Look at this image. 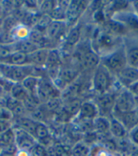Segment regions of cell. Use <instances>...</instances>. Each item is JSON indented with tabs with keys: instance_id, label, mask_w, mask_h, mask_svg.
Returning a JSON list of instances; mask_svg holds the SVG:
<instances>
[{
	"instance_id": "cell-6",
	"label": "cell",
	"mask_w": 138,
	"mask_h": 156,
	"mask_svg": "<svg viewBox=\"0 0 138 156\" xmlns=\"http://www.w3.org/2000/svg\"><path fill=\"white\" fill-rule=\"evenodd\" d=\"M136 109L134 96L128 88L123 87L117 94H115L114 112L127 113Z\"/></svg>"
},
{
	"instance_id": "cell-25",
	"label": "cell",
	"mask_w": 138,
	"mask_h": 156,
	"mask_svg": "<svg viewBox=\"0 0 138 156\" xmlns=\"http://www.w3.org/2000/svg\"><path fill=\"white\" fill-rule=\"evenodd\" d=\"M0 145H1V147H3V149L10 146V145H15V135L11 128L4 132L0 136Z\"/></svg>"
},
{
	"instance_id": "cell-11",
	"label": "cell",
	"mask_w": 138,
	"mask_h": 156,
	"mask_svg": "<svg viewBox=\"0 0 138 156\" xmlns=\"http://www.w3.org/2000/svg\"><path fill=\"white\" fill-rule=\"evenodd\" d=\"M115 77L123 87L129 88L132 85L138 81V69L131 66H126Z\"/></svg>"
},
{
	"instance_id": "cell-8",
	"label": "cell",
	"mask_w": 138,
	"mask_h": 156,
	"mask_svg": "<svg viewBox=\"0 0 138 156\" xmlns=\"http://www.w3.org/2000/svg\"><path fill=\"white\" fill-rule=\"evenodd\" d=\"M68 30V26L64 21H52L44 34L55 43L65 40Z\"/></svg>"
},
{
	"instance_id": "cell-28",
	"label": "cell",
	"mask_w": 138,
	"mask_h": 156,
	"mask_svg": "<svg viewBox=\"0 0 138 156\" xmlns=\"http://www.w3.org/2000/svg\"><path fill=\"white\" fill-rule=\"evenodd\" d=\"M18 24H20V23L18 22V20L15 18V16L12 13L9 14L5 18V20L3 21V24L1 25L2 31H11Z\"/></svg>"
},
{
	"instance_id": "cell-5",
	"label": "cell",
	"mask_w": 138,
	"mask_h": 156,
	"mask_svg": "<svg viewBox=\"0 0 138 156\" xmlns=\"http://www.w3.org/2000/svg\"><path fill=\"white\" fill-rule=\"evenodd\" d=\"M59 92L60 91L55 87L51 79H47V77H41L36 93L33 96L38 100L40 104L43 105L53 98L59 97Z\"/></svg>"
},
{
	"instance_id": "cell-15",
	"label": "cell",
	"mask_w": 138,
	"mask_h": 156,
	"mask_svg": "<svg viewBox=\"0 0 138 156\" xmlns=\"http://www.w3.org/2000/svg\"><path fill=\"white\" fill-rule=\"evenodd\" d=\"M48 51L46 49H37L34 52H32L31 54L28 55V60H29V64L32 66L38 67V68H41V67H44L46 58H47V55H48Z\"/></svg>"
},
{
	"instance_id": "cell-26",
	"label": "cell",
	"mask_w": 138,
	"mask_h": 156,
	"mask_svg": "<svg viewBox=\"0 0 138 156\" xmlns=\"http://www.w3.org/2000/svg\"><path fill=\"white\" fill-rule=\"evenodd\" d=\"M52 21L53 20H52L50 15H48V14H41L36 27H34L33 29H37V30H39L41 32L45 33L46 29H47V27L52 23Z\"/></svg>"
},
{
	"instance_id": "cell-21",
	"label": "cell",
	"mask_w": 138,
	"mask_h": 156,
	"mask_svg": "<svg viewBox=\"0 0 138 156\" xmlns=\"http://www.w3.org/2000/svg\"><path fill=\"white\" fill-rule=\"evenodd\" d=\"M39 81L40 78L36 75H29L27 76L26 79L23 80V82L21 83L23 87L25 88L26 91L30 94V95H34L36 93L37 87L39 85Z\"/></svg>"
},
{
	"instance_id": "cell-4",
	"label": "cell",
	"mask_w": 138,
	"mask_h": 156,
	"mask_svg": "<svg viewBox=\"0 0 138 156\" xmlns=\"http://www.w3.org/2000/svg\"><path fill=\"white\" fill-rule=\"evenodd\" d=\"M122 41L128 66L138 69V32H130Z\"/></svg>"
},
{
	"instance_id": "cell-24",
	"label": "cell",
	"mask_w": 138,
	"mask_h": 156,
	"mask_svg": "<svg viewBox=\"0 0 138 156\" xmlns=\"http://www.w3.org/2000/svg\"><path fill=\"white\" fill-rule=\"evenodd\" d=\"M10 97H12L13 99L17 100L19 102H22L28 95V93L23 87L21 83H15L10 88Z\"/></svg>"
},
{
	"instance_id": "cell-34",
	"label": "cell",
	"mask_w": 138,
	"mask_h": 156,
	"mask_svg": "<svg viewBox=\"0 0 138 156\" xmlns=\"http://www.w3.org/2000/svg\"><path fill=\"white\" fill-rule=\"evenodd\" d=\"M128 90L132 92V94L134 97H138V81L136 83H134L133 85H132Z\"/></svg>"
},
{
	"instance_id": "cell-3",
	"label": "cell",
	"mask_w": 138,
	"mask_h": 156,
	"mask_svg": "<svg viewBox=\"0 0 138 156\" xmlns=\"http://www.w3.org/2000/svg\"><path fill=\"white\" fill-rule=\"evenodd\" d=\"M2 74L9 80H11L15 83H22L23 80L29 75H32L34 66L26 65V66H10L5 63L0 64Z\"/></svg>"
},
{
	"instance_id": "cell-9",
	"label": "cell",
	"mask_w": 138,
	"mask_h": 156,
	"mask_svg": "<svg viewBox=\"0 0 138 156\" xmlns=\"http://www.w3.org/2000/svg\"><path fill=\"white\" fill-rule=\"evenodd\" d=\"M111 18L124 25L131 32H138V16L134 13L133 10H129L126 9L121 12L113 13Z\"/></svg>"
},
{
	"instance_id": "cell-29",
	"label": "cell",
	"mask_w": 138,
	"mask_h": 156,
	"mask_svg": "<svg viewBox=\"0 0 138 156\" xmlns=\"http://www.w3.org/2000/svg\"><path fill=\"white\" fill-rule=\"evenodd\" d=\"M15 52L13 44H0V61L9 58Z\"/></svg>"
},
{
	"instance_id": "cell-31",
	"label": "cell",
	"mask_w": 138,
	"mask_h": 156,
	"mask_svg": "<svg viewBox=\"0 0 138 156\" xmlns=\"http://www.w3.org/2000/svg\"><path fill=\"white\" fill-rule=\"evenodd\" d=\"M30 156H47V150L41 144H35L29 151Z\"/></svg>"
},
{
	"instance_id": "cell-20",
	"label": "cell",
	"mask_w": 138,
	"mask_h": 156,
	"mask_svg": "<svg viewBox=\"0 0 138 156\" xmlns=\"http://www.w3.org/2000/svg\"><path fill=\"white\" fill-rule=\"evenodd\" d=\"M14 49L15 52H20V53H24L27 55L31 54L35 50L39 49L38 46L35 43H33L29 39L25 40V41H20L14 43Z\"/></svg>"
},
{
	"instance_id": "cell-2",
	"label": "cell",
	"mask_w": 138,
	"mask_h": 156,
	"mask_svg": "<svg viewBox=\"0 0 138 156\" xmlns=\"http://www.w3.org/2000/svg\"><path fill=\"white\" fill-rule=\"evenodd\" d=\"M115 79L116 77L101 64H100L92 73V88L98 95L108 92L115 82Z\"/></svg>"
},
{
	"instance_id": "cell-14",
	"label": "cell",
	"mask_w": 138,
	"mask_h": 156,
	"mask_svg": "<svg viewBox=\"0 0 138 156\" xmlns=\"http://www.w3.org/2000/svg\"><path fill=\"white\" fill-rule=\"evenodd\" d=\"M81 36H82L81 27L79 25L73 26V27H71L68 30L63 45H66L68 47L74 49V47L80 42V41H81Z\"/></svg>"
},
{
	"instance_id": "cell-35",
	"label": "cell",
	"mask_w": 138,
	"mask_h": 156,
	"mask_svg": "<svg viewBox=\"0 0 138 156\" xmlns=\"http://www.w3.org/2000/svg\"><path fill=\"white\" fill-rule=\"evenodd\" d=\"M132 8H133V10L134 12V13L138 16V0H135V1L132 2Z\"/></svg>"
},
{
	"instance_id": "cell-12",
	"label": "cell",
	"mask_w": 138,
	"mask_h": 156,
	"mask_svg": "<svg viewBox=\"0 0 138 156\" xmlns=\"http://www.w3.org/2000/svg\"><path fill=\"white\" fill-rule=\"evenodd\" d=\"M113 115H114L113 118L119 120L125 126V128L127 129L128 132L138 125V113L136 109L133 111H131V112H127V113L113 112Z\"/></svg>"
},
{
	"instance_id": "cell-30",
	"label": "cell",
	"mask_w": 138,
	"mask_h": 156,
	"mask_svg": "<svg viewBox=\"0 0 138 156\" xmlns=\"http://www.w3.org/2000/svg\"><path fill=\"white\" fill-rule=\"evenodd\" d=\"M90 152L89 148L86 144L77 143L72 148V155L73 156H88Z\"/></svg>"
},
{
	"instance_id": "cell-33",
	"label": "cell",
	"mask_w": 138,
	"mask_h": 156,
	"mask_svg": "<svg viewBox=\"0 0 138 156\" xmlns=\"http://www.w3.org/2000/svg\"><path fill=\"white\" fill-rule=\"evenodd\" d=\"M129 137L134 145L138 146V125L129 131Z\"/></svg>"
},
{
	"instance_id": "cell-13",
	"label": "cell",
	"mask_w": 138,
	"mask_h": 156,
	"mask_svg": "<svg viewBox=\"0 0 138 156\" xmlns=\"http://www.w3.org/2000/svg\"><path fill=\"white\" fill-rule=\"evenodd\" d=\"M77 116L84 121H93V119L99 116V111L93 102L87 101L82 103Z\"/></svg>"
},
{
	"instance_id": "cell-23",
	"label": "cell",
	"mask_w": 138,
	"mask_h": 156,
	"mask_svg": "<svg viewBox=\"0 0 138 156\" xmlns=\"http://www.w3.org/2000/svg\"><path fill=\"white\" fill-rule=\"evenodd\" d=\"M49 137H50V132L47 125L44 124L43 122H38L35 131H34V138L38 139L40 142Z\"/></svg>"
},
{
	"instance_id": "cell-17",
	"label": "cell",
	"mask_w": 138,
	"mask_h": 156,
	"mask_svg": "<svg viewBox=\"0 0 138 156\" xmlns=\"http://www.w3.org/2000/svg\"><path fill=\"white\" fill-rule=\"evenodd\" d=\"M109 133H111L113 137H116L118 139H123L127 136L128 131L119 120H118L115 118H111Z\"/></svg>"
},
{
	"instance_id": "cell-16",
	"label": "cell",
	"mask_w": 138,
	"mask_h": 156,
	"mask_svg": "<svg viewBox=\"0 0 138 156\" xmlns=\"http://www.w3.org/2000/svg\"><path fill=\"white\" fill-rule=\"evenodd\" d=\"M110 119L102 116H98L92 121V130L98 135H105L109 133Z\"/></svg>"
},
{
	"instance_id": "cell-18",
	"label": "cell",
	"mask_w": 138,
	"mask_h": 156,
	"mask_svg": "<svg viewBox=\"0 0 138 156\" xmlns=\"http://www.w3.org/2000/svg\"><path fill=\"white\" fill-rule=\"evenodd\" d=\"M2 63L10 65V66H26L30 65L28 60V55L20 53V52H14L10 55L9 58L2 61Z\"/></svg>"
},
{
	"instance_id": "cell-32",
	"label": "cell",
	"mask_w": 138,
	"mask_h": 156,
	"mask_svg": "<svg viewBox=\"0 0 138 156\" xmlns=\"http://www.w3.org/2000/svg\"><path fill=\"white\" fill-rule=\"evenodd\" d=\"M15 43L10 31H2L0 33V44H13Z\"/></svg>"
},
{
	"instance_id": "cell-37",
	"label": "cell",
	"mask_w": 138,
	"mask_h": 156,
	"mask_svg": "<svg viewBox=\"0 0 138 156\" xmlns=\"http://www.w3.org/2000/svg\"><path fill=\"white\" fill-rule=\"evenodd\" d=\"M0 156H16V155H14V154H11V153H8V152H5V151H3V152H1V154H0Z\"/></svg>"
},
{
	"instance_id": "cell-7",
	"label": "cell",
	"mask_w": 138,
	"mask_h": 156,
	"mask_svg": "<svg viewBox=\"0 0 138 156\" xmlns=\"http://www.w3.org/2000/svg\"><path fill=\"white\" fill-rule=\"evenodd\" d=\"M98 108L99 116L106 117L113 115L115 107V95L111 92H105L96 97L95 103Z\"/></svg>"
},
{
	"instance_id": "cell-1",
	"label": "cell",
	"mask_w": 138,
	"mask_h": 156,
	"mask_svg": "<svg viewBox=\"0 0 138 156\" xmlns=\"http://www.w3.org/2000/svg\"><path fill=\"white\" fill-rule=\"evenodd\" d=\"M100 64L106 68L114 76H116L126 66H128L123 42L114 50L101 55Z\"/></svg>"
},
{
	"instance_id": "cell-27",
	"label": "cell",
	"mask_w": 138,
	"mask_h": 156,
	"mask_svg": "<svg viewBox=\"0 0 138 156\" xmlns=\"http://www.w3.org/2000/svg\"><path fill=\"white\" fill-rule=\"evenodd\" d=\"M56 1H41L39 3V8H38V12L40 14H48L50 15L51 12H53L54 8L55 7Z\"/></svg>"
},
{
	"instance_id": "cell-10",
	"label": "cell",
	"mask_w": 138,
	"mask_h": 156,
	"mask_svg": "<svg viewBox=\"0 0 138 156\" xmlns=\"http://www.w3.org/2000/svg\"><path fill=\"white\" fill-rule=\"evenodd\" d=\"M87 2L83 1H70L65 12V23L68 27L75 26L76 21L81 16L83 10L86 7Z\"/></svg>"
},
{
	"instance_id": "cell-19",
	"label": "cell",
	"mask_w": 138,
	"mask_h": 156,
	"mask_svg": "<svg viewBox=\"0 0 138 156\" xmlns=\"http://www.w3.org/2000/svg\"><path fill=\"white\" fill-rule=\"evenodd\" d=\"M30 32H31V28L25 25H23V24H18L12 30L10 31L15 42L20 41L28 40L29 36H30Z\"/></svg>"
},
{
	"instance_id": "cell-22",
	"label": "cell",
	"mask_w": 138,
	"mask_h": 156,
	"mask_svg": "<svg viewBox=\"0 0 138 156\" xmlns=\"http://www.w3.org/2000/svg\"><path fill=\"white\" fill-rule=\"evenodd\" d=\"M70 2H57L55 4V7L54 8L53 12H51L50 16L53 21H64L65 22V12L66 9Z\"/></svg>"
},
{
	"instance_id": "cell-36",
	"label": "cell",
	"mask_w": 138,
	"mask_h": 156,
	"mask_svg": "<svg viewBox=\"0 0 138 156\" xmlns=\"http://www.w3.org/2000/svg\"><path fill=\"white\" fill-rule=\"evenodd\" d=\"M97 156H109L108 155V152H105V151H99V153L97 154Z\"/></svg>"
}]
</instances>
